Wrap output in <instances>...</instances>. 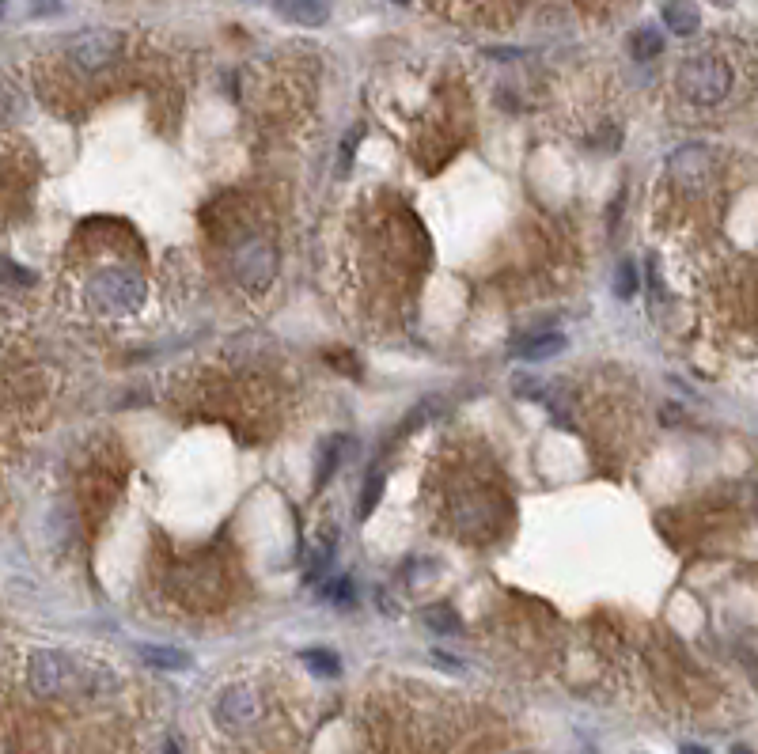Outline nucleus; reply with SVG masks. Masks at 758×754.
<instances>
[{"instance_id": "obj_13", "label": "nucleus", "mask_w": 758, "mask_h": 754, "mask_svg": "<svg viewBox=\"0 0 758 754\" xmlns=\"http://www.w3.org/2000/svg\"><path fill=\"white\" fill-rule=\"evenodd\" d=\"M421 618H425V626L433 629V633H444V637H452V633L463 629L459 614L452 611V603H433V607L421 611Z\"/></svg>"}, {"instance_id": "obj_17", "label": "nucleus", "mask_w": 758, "mask_h": 754, "mask_svg": "<svg viewBox=\"0 0 758 754\" xmlns=\"http://www.w3.org/2000/svg\"><path fill=\"white\" fill-rule=\"evenodd\" d=\"M637 285H641V281H637V266H633V262H622V266H618V277H614V292H618L622 300H630L633 292H637Z\"/></svg>"}, {"instance_id": "obj_4", "label": "nucleus", "mask_w": 758, "mask_h": 754, "mask_svg": "<svg viewBox=\"0 0 758 754\" xmlns=\"http://www.w3.org/2000/svg\"><path fill=\"white\" fill-rule=\"evenodd\" d=\"M122 54V38L118 31H80V35L69 42V61H73L80 72H103L107 65H114V57Z\"/></svg>"}, {"instance_id": "obj_1", "label": "nucleus", "mask_w": 758, "mask_h": 754, "mask_svg": "<svg viewBox=\"0 0 758 754\" xmlns=\"http://www.w3.org/2000/svg\"><path fill=\"white\" fill-rule=\"evenodd\" d=\"M675 88L686 103H698V107H717L724 95L732 91V69L724 57L713 54H694L686 57L679 72H675Z\"/></svg>"}, {"instance_id": "obj_12", "label": "nucleus", "mask_w": 758, "mask_h": 754, "mask_svg": "<svg viewBox=\"0 0 758 754\" xmlns=\"http://www.w3.org/2000/svg\"><path fill=\"white\" fill-rule=\"evenodd\" d=\"M300 664H304L311 675H319V679L342 675V656L330 652V648H304V652H300Z\"/></svg>"}, {"instance_id": "obj_18", "label": "nucleus", "mask_w": 758, "mask_h": 754, "mask_svg": "<svg viewBox=\"0 0 758 754\" xmlns=\"http://www.w3.org/2000/svg\"><path fill=\"white\" fill-rule=\"evenodd\" d=\"M326 599L349 607V603H353V580H349V576H338L334 584H326Z\"/></svg>"}, {"instance_id": "obj_6", "label": "nucleus", "mask_w": 758, "mask_h": 754, "mask_svg": "<svg viewBox=\"0 0 758 754\" xmlns=\"http://www.w3.org/2000/svg\"><path fill=\"white\" fill-rule=\"evenodd\" d=\"M235 277H239L243 285H251V288L270 285L273 247L266 243V239H251V243H243V247L235 251Z\"/></svg>"}, {"instance_id": "obj_10", "label": "nucleus", "mask_w": 758, "mask_h": 754, "mask_svg": "<svg viewBox=\"0 0 758 754\" xmlns=\"http://www.w3.org/2000/svg\"><path fill=\"white\" fill-rule=\"evenodd\" d=\"M561 349H565V334H561V330H542V334H531V338H524L520 345H512V353L520 360H531V364L558 357Z\"/></svg>"}, {"instance_id": "obj_26", "label": "nucleus", "mask_w": 758, "mask_h": 754, "mask_svg": "<svg viewBox=\"0 0 758 754\" xmlns=\"http://www.w3.org/2000/svg\"><path fill=\"white\" fill-rule=\"evenodd\" d=\"M395 4H410V0H395Z\"/></svg>"}, {"instance_id": "obj_25", "label": "nucleus", "mask_w": 758, "mask_h": 754, "mask_svg": "<svg viewBox=\"0 0 758 754\" xmlns=\"http://www.w3.org/2000/svg\"><path fill=\"white\" fill-rule=\"evenodd\" d=\"M732 754H751V751H747V747H736V751H732Z\"/></svg>"}, {"instance_id": "obj_11", "label": "nucleus", "mask_w": 758, "mask_h": 754, "mask_svg": "<svg viewBox=\"0 0 758 754\" xmlns=\"http://www.w3.org/2000/svg\"><path fill=\"white\" fill-rule=\"evenodd\" d=\"M141 660H145L148 667H156V671H190V667H194V656H190V652L171 648V645H145L141 648Z\"/></svg>"}, {"instance_id": "obj_9", "label": "nucleus", "mask_w": 758, "mask_h": 754, "mask_svg": "<svg viewBox=\"0 0 758 754\" xmlns=\"http://www.w3.org/2000/svg\"><path fill=\"white\" fill-rule=\"evenodd\" d=\"M277 12L296 27H323L330 19V0H277Z\"/></svg>"}, {"instance_id": "obj_8", "label": "nucleus", "mask_w": 758, "mask_h": 754, "mask_svg": "<svg viewBox=\"0 0 758 754\" xmlns=\"http://www.w3.org/2000/svg\"><path fill=\"white\" fill-rule=\"evenodd\" d=\"M660 16H664V27L679 38L698 35V27H702V12H698L694 0H664Z\"/></svg>"}, {"instance_id": "obj_20", "label": "nucleus", "mask_w": 758, "mask_h": 754, "mask_svg": "<svg viewBox=\"0 0 758 754\" xmlns=\"http://www.w3.org/2000/svg\"><path fill=\"white\" fill-rule=\"evenodd\" d=\"M57 8H61V0H31V12H35V16H54Z\"/></svg>"}, {"instance_id": "obj_21", "label": "nucleus", "mask_w": 758, "mask_h": 754, "mask_svg": "<svg viewBox=\"0 0 758 754\" xmlns=\"http://www.w3.org/2000/svg\"><path fill=\"white\" fill-rule=\"evenodd\" d=\"M353 144H357V133H349L345 144H342V171L349 167V160H353Z\"/></svg>"}, {"instance_id": "obj_7", "label": "nucleus", "mask_w": 758, "mask_h": 754, "mask_svg": "<svg viewBox=\"0 0 758 754\" xmlns=\"http://www.w3.org/2000/svg\"><path fill=\"white\" fill-rule=\"evenodd\" d=\"M709 171H713V152H709L705 144H686V148H679V152L671 156V179L679 182V186H686V190L705 186Z\"/></svg>"}, {"instance_id": "obj_5", "label": "nucleus", "mask_w": 758, "mask_h": 754, "mask_svg": "<svg viewBox=\"0 0 758 754\" xmlns=\"http://www.w3.org/2000/svg\"><path fill=\"white\" fill-rule=\"evenodd\" d=\"M258 717H262V701H258V694H254L251 686L235 683L228 686V690H220L217 724L224 732H247V728L258 724Z\"/></svg>"}, {"instance_id": "obj_16", "label": "nucleus", "mask_w": 758, "mask_h": 754, "mask_svg": "<svg viewBox=\"0 0 758 754\" xmlns=\"http://www.w3.org/2000/svg\"><path fill=\"white\" fill-rule=\"evenodd\" d=\"M379 497H383V474H372L368 485H364V497L357 501V520H368V516L376 512Z\"/></svg>"}, {"instance_id": "obj_19", "label": "nucleus", "mask_w": 758, "mask_h": 754, "mask_svg": "<svg viewBox=\"0 0 758 754\" xmlns=\"http://www.w3.org/2000/svg\"><path fill=\"white\" fill-rule=\"evenodd\" d=\"M4 270H8V277H12V285H31V281H35V273L19 270L16 262H4Z\"/></svg>"}, {"instance_id": "obj_23", "label": "nucleus", "mask_w": 758, "mask_h": 754, "mask_svg": "<svg viewBox=\"0 0 758 754\" xmlns=\"http://www.w3.org/2000/svg\"><path fill=\"white\" fill-rule=\"evenodd\" d=\"M163 754H179V747H175V743H167V751Z\"/></svg>"}, {"instance_id": "obj_14", "label": "nucleus", "mask_w": 758, "mask_h": 754, "mask_svg": "<svg viewBox=\"0 0 758 754\" xmlns=\"http://www.w3.org/2000/svg\"><path fill=\"white\" fill-rule=\"evenodd\" d=\"M630 54L637 61H652V57L664 54V35L656 31V27H637L630 38Z\"/></svg>"}, {"instance_id": "obj_24", "label": "nucleus", "mask_w": 758, "mask_h": 754, "mask_svg": "<svg viewBox=\"0 0 758 754\" xmlns=\"http://www.w3.org/2000/svg\"><path fill=\"white\" fill-rule=\"evenodd\" d=\"M713 4H721V8H728V4H736V0H713Z\"/></svg>"}, {"instance_id": "obj_3", "label": "nucleus", "mask_w": 758, "mask_h": 754, "mask_svg": "<svg viewBox=\"0 0 758 754\" xmlns=\"http://www.w3.org/2000/svg\"><path fill=\"white\" fill-rule=\"evenodd\" d=\"M76 683V664L69 652H54V648H38L27 656V686L38 698H57Z\"/></svg>"}, {"instance_id": "obj_2", "label": "nucleus", "mask_w": 758, "mask_h": 754, "mask_svg": "<svg viewBox=\"0 0 758 754\" xmlns=\"http://www.w3.org/2000/svg\"><path fill=\"white\" fill-rule=\"evenodd\" d=\"M88 300L91 307H99V311H107V315H133V311L145 307L148 285L137 270L110 266V270H99L91 277Z\"/></svg>"}, {"instance_id": "obj_22", "label": "nucleus", "mask_w": 758, "mask_h": 754, "mask_svg": "<svg viewBox=\"0 0 758 754\" xmlns=\"http://www.w3.org/2000/svg\"><path fill=\"white\" fill-rule=\"evenodd\" d=\"M683 754H709L705 747H694V743H683Z\"/></svg>"}, {"instance_id": "obj_15", "label": "nucleus", "mask_w": 758, "mask_h": 754, "mask_svg": "<svg viewBox=\"0 0 758 754\" xmlns=\"http://www.w3.org/2000/svg\"><path fill=\"white\" fill-rule=\"evenodd\" d=\"M342 448H345V436H334L330 440V448L323 451V459H319V470H315V489H323L326 478L338 470V459H342Z\"/></svg>"}]
</instances>
